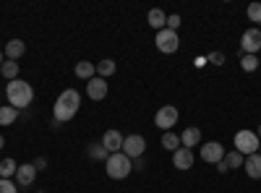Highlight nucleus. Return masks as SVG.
Segmentation results:
<instances>
[{
    "label": "nucleus",
    "mask_w": 261,
    "mask_h": 193,
    "mask_svg": "<svg viewBox=\"0 0 261 193\" xmlns=\"http://www.w3.org/2000/svg\"><path fill=\"white\" fill-rule=\"evenodd\" d=\"M79 104H81V94L76 89H65L55 104H53V115H55V123L53 125H60V123H68L76 113H79Z\"/></svg>",
    "instance_id": "obj_1"
},
{
    "label": "nucleus",
    "mask_w": 261,
    "mask_h": 193,
    "mask_svg": "<svg viewBox=\"0 0 261 193\" xmlns=\"http://www.w3.org/2000/svg\"><path fill=\"white\" fill-rule=\"evenodd\" d=\"M6 97H8L11 107H16V110H24V107L32 104V99H34V89H32V84L16 78V81H11L8 87H6Z\"/></svg>",
    "instance_id": "obj_2"
},
{
    "label": "nucleus",
    "mask_w": 261,
    "mask_h": 193,
    "mask_svg": "<svg viewBox=\"0 0 261 193\" xmlns=\"http://www.w3.org/2000/svg\"><path fill=\"white\" fill-rule=\"evenodd\" d=\"M105 170H107V175H110L113 180H123V178L130 175V170H134V162H130L123 152H118V154H110V157H107Z\"/></svg>",
    "instance_id": "obj_3"
},
{
    "label": "nucleus",
    "mask_w": 261,
    "mask_h": 193,
    "mask_svg": "<svg viewBox=\"0 0 261 193\" xmlns=\"http://www.w3.org/2000/svg\"><path fill=\"white\" fill-rule=\"evenodd\" d=\"M258 146H261V141H258V136L253 131H238L235 133V152H241L243 157L256 154Z\"/></svg>",
    "instance_id": "obj_4"
},
{
    "label": "nucleus",
    "mask_w": 261,
    "mask_h": 193,
    "mask_svg": "<svg viewBox=\"0 0 261 193\" xmlns=\"http://www.w3.org/2000/svg\"><path fill=\"white\" fill-rule=\"evenodd\" d=\"M144 149H146V139L139 136V133H130V136L123 139V154L128 159H139L144 154Z\"/></svg>",
    "instance_id": "obj_5"
},
{
    "label": "nucleus",
    "mask_w": 261,
    "mask_h": 193,
    "mask_svg": "<svg viewBox=\"0 0 261 193\" xmlns=\"http://www.w3.org/2000/svg\"><path fill=\"white\" fill-rule=\"evenodd\" d=\"M178 123V110L172 104H165V107H160L157 110V115H154V125L157 128H162V131H172V125Z\"/></svg>",
    "instance_id": "obj_6"
},
{
    "label": "nucleus",
    "mask_w": 261,
    "mask_h": 193,
    "mask_svg": "<svg viewBox=\"0 0 261 193\" xmlns=\"http://www.w3.org/2000/svg\"><path fill=\"white\" fill-rule=\"evenodd\" d=\"M241 50H243V55H256L258 50H261V29H248V32H243V37H241Z\"/></svg>",
    "instance_id": "obj_7"
},
{
    "label": "nucleus",
    "mask_w": 261,
    "mask_h": 193,
    "mask_svg": "<svg viewBox=\"0 0 261 193\" xmlns=\"http://www.w3.org/2000/svg\"><path fill=\"white\" fill-rule=\"evenodd\" d=\"M178 47H180V39H178V34H175V32H170V29L157 32V50H160V52L172 55Z\"/></svg>",
    "instance_id": "obj_8"
},
{
    "label": "nucleus",
    "mask_w": 261,
    "mask_h": 193,
    "mask_svg": "<svg viewBox=\"0 0 261 193\" xmlns=\"http://www.w3.org/2000/svg\"><path fill=\"white\" fill-rule=\"evenodd\" d=\"M201 159L209 162V164H220L225 159V146L220 141H209L201 146Z\"/></svg>",
    "instance_id": "obj_9"
},
{
    "label": "nucleus",
    "mask_w": 261,
    "mask_h": 193,
    "mask_svg": "<svg viewBox=\"0 0 261 193\" xmlns=\"http://www.w3.org/2000/svg\"><path fill=\"white\" fill-rule=\"evenodd\" d=\"M102 146L107 149V154L123 152V136H120V131H107V133L102 136Z\"/></svg>",
    "instance_id": "obj_10"
},
{
    "label": "nucleus",
    "mask_w": 261,
    "mask_h": 193,
    "mask_svg": "<svg viewBox=\"0 0 261 193\" xmlns=\"http://www.w3.org/2000/svg\"><path fill=\"white\" fill-rule=\"evenodd\" d=\"M86 94H89V99H105L107 97V81L105 78H99V76H94L89 84H86Z\"/></svg>",
    "instance_id": "obj_11"
},
{
    "label": "nucleus",
    "mask_w": 261,
    "mask_h": 193,
    "mask_svg": "<svg viewBox=\"0 0 261 193\" xmlns=\"http://www.w3.org/2000/svg\"><path fill=\"white\" fill-rule=\"evenodd\" d=\"M172 162H175L178 170H191L193 167V149L180 146L178 152H172Z\"/></svg>",
    "instance_id": "obj_12"
},
{
    "label": "nucleus",
    "mask_w": 261,
    "mask_h": 193,
    "mask_svg": "<svg viewBox=\"0 0 261 193\" xmlns=\"http://www.w3.org/2000/svg\"><path fill=\"white\" fill-rule=\"evenodd\" d=\"M34 178H37V167L34 164H18V170H16V183L18 185H32Z\"/></svg>",
    "instance_id": "obj_13"
},
{
    "label": "nucleus",
    "mask_w": 261,
    "mask_h": 193,
    "mask_svg": "<svg viewBox=\"0 0 261 193\" xmlns=\"http://www.w3.org/2000/svg\"><path fill=\"white\" fill-rule=\"evenodd\" d=\"M243 167H246L248 178L258 180V178H261V154H258V152H256V154H248L246 162H243Z\"/></svg>",
    "instance_id": "obj_14"
},
{
    "label": "nucleus",
    "mask_w": 261,
    "mask_h": 193,
    "mask_svg": "<svg viewBox=\"0 0 261 193\" xmlns=\"http://www.w3.org/2000/svg\"><path fill=\"white\" fill-rule=\"evenodd\" d=\"M146 21H149V26H151V29L162 32L165 24H167V16H165V11H160V8H151L149 16H146Z\"/></svg>",
    "instance_id": "obj_15"
},
{
    "label": "nucleus",
    "mask_w": 261,
    "mask_h": 193,
    "mask_svg": "<svg viewBox=\"0 0 261 193\" xmlns=\"http://www.w3.org/2000/svg\"><path fill=\"white\" fill-rule=\"evenodd\" d=\"M201 141V131H199V128H186V131H183V136H180V144L186 146V149H191V146H196V144H199Z\"/></svg>",
    "instance_id": "obj_16"
},
{
    "label": "nucleus",
    "mask_w": 261,
    "mask_h": 193,
    "mask_svg": "<svg viewBox=\"0 0 261 193\" xmlns=\"http://www.w3.org/2000/svg\"><path fill=\"white\" fill-rule=\"evenodd\" d=\"M94 73H97V66H92L89 60H81V63H76V76H79V78L92 81V78H94Z\"/></svg>",
    "instance_id": "obj_17"
},
{
    "label": "nucleus",
    "mask_w": 261,
    "mask_h": 193,
    "mask_svg": "<svg viewBox=\"0 0 261 193\" xmlns=\"http://www.w3.org/2000/svg\"><path fill=\"white\" fill-rule=\"evenodd\" d=\"M243 162H246V157L241 154V152H225V159H222V164L227 167V170H235V167H243Z\"/></svg>",
    "instance_id": "obj_18"
},
{
    "label": "nucleus",
    "mask_w": 261,
    "mask_h": 193,
    "mask_svg": "<svg viewBox=\"0 0 261 193\" xmlns=\"http://www.w3.org/2000/svg\"><path fill=\"white\" fill-rule=\"evenodd\" d=\"M24 50H27V45H24L21 39H11L8 45H6V55H8V60L21 58V55H24Z\"/></svg>",
    "instance_id": "obj_19"
},
{
    "label": "nucleus",
    "mask_w": 261,
    "mask_h": 193,
    "mask_svg": "<svg viewBox=\"0 0 261 193\" xmlns=\"http://www.w3.org/2000/svg\"><path fill=\"white\" fill-rule=\"evenodd\" d=\"M162 146L167 149V152H178L183 144H180V136H175L172 131H165V133H162Z\"/></svg>",
    "instance_id": "obj_20"
},
{
    "label": "nucleus",
    "mask_w": 261,
    "mask_h": 193,
    "mask_svg": "<svg viewBox=\"0 0 261 193\" xmlns=\"http://www.w3.org/2000/svg\"><path fill=\"white\" fill-rule=\"evenodd\" d=\"M16 118H18V110H16V107H11V104H3V107H0V125H11Z\"/></svg>",
    "instance_id": "obj_21"
},
{
    "label": "nucleus",
    "mask_w": 261,
    "mask_h": 193,
    "mask_svg": "<svg viewBox=\"0 0 261 193\" xmlns=\"http://www.w3.org/2000/svg\"><path fill=\"white\" fill-rule=\"evenodd\" d=\"M0 73H3V78H8V81H16V78H18V63H16V60L3 63V68H0Z\"/></svg>",
    "instance_id": "obj_22"
},
{
    "label": "nucleus",
    "mask_w": 261,
    "mask_h": 193,
    "mask_svg": "<svg viewBox=\"0 0 261 193\" xmlns=\"http://www.w3.org/2000/svg\"><path fill=\"white\" fill-rule=\"evenodd\" d=\"M86 154H89L92 159H107V157H110V154H107V149L102 146V141H99V144H89V146H86Z\"/></svg>",
    "instance_id": "obj_23"
},
{
    "label": "nucleus",
    "mask_w": 261,
    "mask_h": 193,
    "mask_svg": "<svg viewBox=\"0 0 261 193\" xmlns=\"http://www.w3.org/2000/svg\"><path fill=\"white\" fill-rule=\"evenodd\" d=\"M113 73H115V60H110V58L102 60L99 66H97V76L99 78H107V76H113Z\"/></svg>",
    "instance_id": "obj_24"
},
{
    "label": "nucleus",
    "mask_w": 261,
    "mask_h": 193,
    "mask_svg": "<svg viewBox=\"0 0 261 193\" xmlns=\"http://www.w3.org/2000/svg\"><path fill=\"white\" fill-rule=\"evenodd\" d=\"M16 170H18V164L13 162V159H3L0 162V178H11V175H16Z\"/></svg>",
    "instance_id": "obj_25"
},
{
    "label": "nucleus",
    "mask_w": 261,
    "mask_h": 193,
    "mask_svg": "<svg viewBox=\"0 0 261 193\" xmlns=\"http://www.w3.org/2000/svg\"><path fill=\"white\" fill-rule=\"evenodd\" d=\"M241 68H243L246 73L256 71V68H258V58H256V55H243V58H241Z\"/></svg>",
    "instance_id": "obj_26"
},
{
    "label": "nucleus",
    "mask_w": 261,
    "mask_h": 193,
    "mask_svg": "<svg viewBox=\"0 0 261 193\" xmlns=\"http://www.w3.org/2000/svg\"><path fill=\"white\" fill-rule=\"evenodd\" d=\"M248 18L256 21V24H261V3H251L248 6Z\"/></svg>",
    "instance_id": "obj_27"
},
{
    "label": "nucleus",
    "mask_w": 261,
    "mask_h": 193,
    "mask_svg": "<svg viewBox=\"0 0 261 193\" xmlns=\"http://www.w3.org/2000/svg\"><path fill=\"white\" fill-rule=\"evenodd\" d=\"M180 26V16L178 13H172V16H167V24H165V29H170V32H175Z\"/></svg>",
    "instance_id": "obj_28"
},
{
    "label": "nucleus",
    "mask_w": 261,
    "mask_h": 193,
    "mask_svg": "<svg viewBox=\"0 0 261 193\" xmlns=\"http://www.w3.org/2000/svg\"><path fill=\"white\" fill-rule=\"evenodd\" d=\"M0 193H18V190H16V183L0 178Z\"/></svg>",
    "instance_id": "obj_29"
},
{
    "label": "nucleus",
    "mask_w": 261,
    "mask_h": 193,
    "mask_svg": "<svg viewBox=\"0 0 261 193\" xmlns=\"http://www.w3.org/2000/svg\"><path fill=\"white\" fill-rule=\"evenodd\" d=\"M209 60L214 63V66H222V63H225V55H222V52H212Z\"/></svg>",
    "instance_id": "obj_30"
},
{
    "label": "nucleus",
    "mask_w": 261,
    "mask_h": 193,
    "mask_svg": "<svg viewBox=\"0 0 261 193\" xmlns=\"http://www.w3.org/2000/svg\"><path fill=\"white\" fill-rule=\"evenodd\" d=\"M34 167H37V170H47V159H42V157H39V159L34 162Z\"/></svg>",
    "instance_id": "obj_31"
},
{
    "label": "nucleus",
    "mask_w": 261,
    "mask_h": 193,
    "mask_svg": "<svg viewBox=\"0 0 261 193\" xmlns=\"http://www.w3.org/2000/svg\"><path fill=\"white\" fill-rule=\"evenodd\" d=\"M130 162H134V170H144V159L139 157V159H130Z\"/></svg>",
    "instance_id": "obj_32"
},
{
    "label": "nucleus",
    "mask_w": 261,
    "mask_h": 193,
    "mask_svg": "<svg viewBox=\"0 0 261 193\" xmlns=\"http://www.w3.org/2000/svg\"><path fill=\"white\" fill-rule=\"evenodd\" d=\"M3 146H6V139H3V136H0V149H3Z\"/></svg>",
    "instance_id": "obj_33"
},
{
    "label": "nucleus",
    "mask_w": 261,
    "mask_h": 193,
    "mask_svg": "<svg viewBox=\"0 0 261 193\" xmlns=\"http://www.w3.org/2000/svg\"><path fill=\"white\" fill-rule=\"evenodd\" d=\"M0 68H3V50H0Z\"/></svg>",
    "instance_id": "obj_34"
},
{
    "label": "nucleus",
    "mask_w": 261,
    "mask_h": 193,
    "mask_svg": "<svg viewBox=\"0 0 261 193\" xmlns=\"http://www.w3.org/2000/svg\"><path fill=\"white\" fill-rule=\"evenodd\" d=\"M256 136H258V141H261V125H258V131H256Z\"/></svg>",
    "instance_id": "obj_35"
},
{
    "label": "nucleus",
    "mask_w": 261,
    "mask_h": 193,
    "mask_svg": "<svg viewBox=\"0 0 261 193\" xmlns=\"http://www.w3.org/2000/svg\"><path fill=\"white\" fill-rule=\"evenodd\" d=\"M258 154H261V146H258Z\"/></svg>",
    "instance_id": "obj_36"
},
{
    "label": "nucleus",
    "mask_w": 261,
    "mask_h": 193,
    "mask_svg": "<svg viewBox=\"0 0 261 193\" xmlns=\"http://www.w3.org/2000/svg\"><path fill=\"white\" fill-rule=\"evenodd\" d=\"M39 193H42V190H39Z\"/></svg>",
    "instance_id": "obj_37"
}]
</instances>
